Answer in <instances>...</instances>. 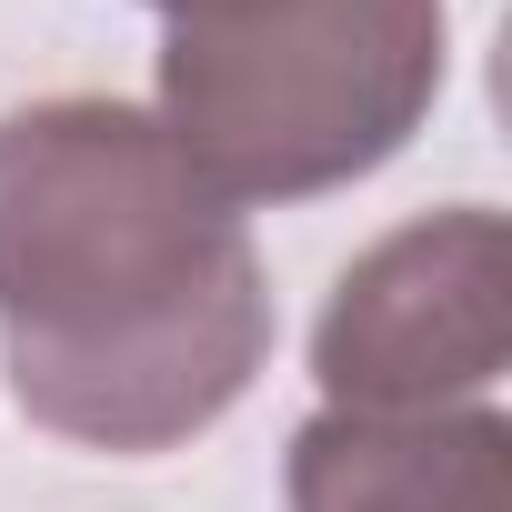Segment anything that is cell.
Listing matches in <instances>:
<instances>
[{"instance_id":"cell-1","label":"cell","mask_w":512,"mask_h":512,"mask_svg":"<svg viewBox=\"0 0 512 512\" xmlns=\"http://www.w3.org/2000/svg\"><path fill=\"white\" fill-rule=\"evenodd\" d=\"M0 352L21 412L91 452H161L262 372V262L151 111L41 101L0 121Z\"/></svg>"},{"instance_id":"cell-2","label":"cell","mask_w":512,"mask_h":512,"mask_svg":"<svg viewBox=\"0 0 512 512\" xmlns=\"http://www.w3.org/2000/svg\"><path fill=\"white\" fill-rule=\"evenodd\" d=\"M442 91V0H262L241 21H181L161 61V131L191 181L292 201L402 151Z\"/></svg>"},{"instance_id":"cell-3","label":"cell","mask_w":512,"mask_h":512,"mask_svg":"<svg viewBox=\"0 0 512 512\" xmlns=\"http://www.w3.org/2000/svg\"><path fill=\"white\" fill-rule=\"evenodd\" d=\"M502 342H512V322H502V221L462 201L442 221L392 231L382 251H362L342 272L312 362H322L332 412L422 422V412L492 392Z\"/></svg>"},{"instance_id":"cell-4","label":"cell","mask_w":512,"mask_h":512,"mask_svg":"<svg viewBox=\"0 0 512 512\" xmlns=\"http://www.w3.org/2000/svg\"><path fill=\"white\" fill-rule=\"evenodd\" d=\"M292 512H512V432L492 412H322L292 442Z\"/></svg>"},{"instance_id":"cell-5","label":"cell","mask_w":512,"mask_h":512,"mask_svg":"<svg viewBox=\"0 0 512 512\" xmlns=\"http://www.w3.org/2000/svg\"><path fill=\"white\" fill-rule=\"evenodd\" d=\"M171 21H241V11H262V0H161Z\"/></svg>"}]
</instances>
